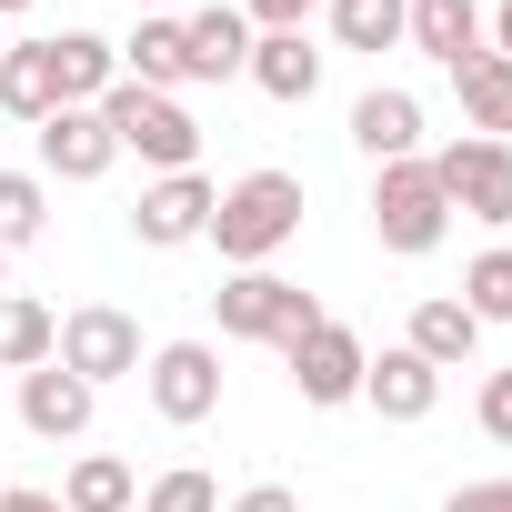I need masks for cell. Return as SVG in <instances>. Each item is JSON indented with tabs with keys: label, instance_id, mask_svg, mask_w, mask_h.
<instances>
[{
	"label": "cell",
	"instance_id": "obj_5",
	"mask_svg": "<svg viewBox=\"0 0 512 512\" xmlns=\"http://www.w3.org/2000/svg\"><path fill=\"white\" fill-rule=\"evenodd\" d=\"M432 161V181H442V201L462 211V221H482V231H502L512 221V141H442V151H422Z\"/></svg>",
	"mask_w": 512,
	"mask_h": 512
},
{
	"label": "cell",
	"instance_id": "obj_23",
	"mask_svg": "<svg viewBox=\"0 0 512 512\" xmlns=\"http://www.w3.org/2000/svg\"><path fill=\"white\" fill-rule=\"evenodd\" d=\"M51 352H61V322L31 292H0V372H41Z\"/></svg>",
	"mask_w": 512,
	"mask_h": 512
},
{
	"label": "cell",
	"instance_id": "obj_25",
	"mask_svg": "<svg viewBox=\"0 0 512 512\" xmlns=\"http://www.w3.org/2000/svg\"><path fill=\"white\" fill-rule=\"evenodd\" d=\"M51 231V181L41 171H0V251H21Z\"/></svg>",
	"mask_w": 512,
	"mask_h": 512
},
{
	"label": "cell",
	"instance_id": "obj_36",
	"mask_svg": "<svg viewBox=\"0 0 512 512\" xmlns=\"http://www.w3.org/2000/svg\"><path fill=\"white\" fill-rule=\"evenodd\" d=\"M141 11H171V0H141Z\"/></svg>",
	"mask_w": 512,
	"mask_h": 512
},
{
	"label": "cell",
	"instance_id": "obj_13",
	"mask_svg": "<svg viewBox=\"0 0 512 512\" xmlns=\"http://www.w3.org/2000/svg\"><path fill=\"white\" fill-rule=\"evenodd\" d=\"M362 402L382 412V422H432V402H442V372L422 362V352H382V362H362Z\"/></svg>",
	"mask_w": 512,
	"mask_h": 512
},
{
	"label": "cell",
	"instance_id": "obj_29",
	"mask_svg": "<svg viewBox=\"0 0 512 512\" xmlns=\"http://www.w3.org/2000/svg\"><path fill=\"white\" fill-rule=\"evenodd\" d=\"M312 11H322V0H241V21H251V31H302Z\"/></svg>",
	"mask_w": 512,
	"mask_h": 512
},
{
	"label": "cell",
	"instance_id": "obj_21",
	"mask_svg": "<svg viewBox=\"0 0 512 512\" xmlns=\"http://www.w3.org/2000/svg\"><path fill=\"white\" fill-rule=\"evenodd\" d=\"M452 91H462V131H472V141H512V61H502V51L462 61Z\"/></svg>",
	"mask_w": 512,
	"mask_h": 512
},
{
	"label": "cell",
	"instance_id": "obj_33",
	"mask_svg": "<svg viewBox=\"0 0 512 512\" xmlns=\"http://www.w3.org/2000/svg\"><path fill=\"white\" fill-rule=\"evenodd\" d=\"M482 41H492V51H502V61H512V0H502V11H492V21H482Z\"/></svg>",
	"mask_w": 512,
	"mask_h": 512
},
{
	"label": "cell",
	"instance_id": "obj_10",
	"mask_svg": "<svg viewBox=\"0 0 512 512\" xmlns=\"http://www.w3.org/2000/svg\"><path fill=\"white\" fill-rule=\"evenodd\" d=\"M31 141H41V181H101V171L121 161V141H111L101 111H51Z\"/></svg>",
	"mask_w": 512,
	"mask_h": 512
},
{
	"label": "cell",
	"instance_id": "obj_9",
	"mask_svg": "<svg viewBox=\"0 0 512 512\" xmlns=\"http://www.w3.org/2000/svg\"><path fill=\"white\" fill-rule=\"evenodd\" d=\"M211 201H221V181H201V171H161V181L141 191L131 231H141L151 251H181V241H201V231H211Z\"/></svg>",
	"mask_w": 512,
	"mask_h": 512
},
{
	"label": "cell",
	"instance_id": "obj_31",
	"mask_svg": "<svg viewBox=\"0 0 512 512\" xmlns=\"http://www.w3.org/2000/svg\"><path fill=\"white\" fill-rule=\"evenodd\" d=\"M221 512H302V502H292L282 482H251V492H241V502H221Z\"/></svg>",
	"mask_w": 512,
	"mask_h": 512
},
{
	"label": "cell",
	"instance_id": "obj_19",
	"mask_svg": "<svg viewBox=\"0 0 512 512\" xmlns=\"http://www.w3.org/2000/svg\"><path fill=\"white\" fill-rule=\"evenodd\" d=\"M402 352H422L432 372H462V362L482 352V322H472L452 292H432V302H412V332H402Z\"/></svg>",
	"mask_w": 512,
	"mask_h": 512
},
{
	"label": "cell",
	"instance_id": "obj_15",
	"mask_svg": "<svg viewBox=\"0 0 512 512\" xmlns=\"http://www.w3.org/2000/svg\"><path fill=\"white\" fill-rule=\"evenodd\" d=\"M241 81L262 91V101H312V91H322V51H312L302 31H251Z\"/></svg>",
	"mask_w": 512,
	"mask_h": 512
},
{
	"label": "cell",
	"instance_id": "obj_17",
	"mask_svg": "<svg viewBox=\"0 0 512 512\" xmlns=\"http://www.w3.org/2000/svg\"><path fill=\"white\" fill-rule=\"evenodd\" d=\"M0 111L31 121V131L61 111V61H51V41H11V51H0Z\"/></svg>",
	"mask_w": 512,
	"mask_h": 512
},
{
	"label": "cell",
	"instance_id": "obj_24",
	"mask_svg": "<svg viewBox=\"0 0 512 512\" xmlns=\"http://www.w3.org/2000/svg\"><path fill=\"white\" fill-rule=\"evenodd\" d=\"M342 51H402V0H322Z\"/></svg>",
	"mask_w": 512,
	"mask_h": 512
},
{
	"label": "cell",
	"instance_id": "obj_32",
	"mask_svg": "<svg viewBox=\"0 0 512 512\" xmlns=\"http://www.w3.org/2000/svg\"><path fill=\"white\" fill-rule=\"evenodd\" d=\"M0 512H61V492H0Z\"/></svg>",
	"mask_w": 512,
	"mask_h": 512
},
{
	"label": "cell",
	"instance_id": "obj_11",
	"mask_svg": "<svg viewBox=\"0 0 512 512\" xmlns=\"http://www.w3.org/2000/svg\"><path fill=\"white\" fill-rule=\"evenodd\" d=\"M352 151L382 171V161H412L422 151V101L412 91H392V81H372L362 101H352Z\"/></svg>",
	"mask_w": 512,
	"mask_h": 512
},
{
	"label": "cell",
	"instance_id": "obj_16",
	"mask_svg": "<svg viewBox=\"0 0 512 512\" xmlns=\"http://www.w3.org/2000/svg\"><path fill=\"white\" fill-rule=\"evenodd\" d=\"M181 51H191V81H241L251 61V21H241V0H211V11L181 21Z\"/></svg>",
	"mask_w": 512,
	"mask_h": 512
},
{
	"label": "cell",
	"instance_id": "obj_28",
	"mask_svg": "<svg viewBox=\"0 0 512 512\" xmlns=\"http://www.w3.org/2000/svg\"><path fill=\"white\" fill-rule=\"evenodd\" d=\"M472 422H482L492 442H512V372H482V392H472Z\"/></svg>",
	"mask_w": 512,
	"mask_h": 512
},
{
	"label": "cell",
	"instance_id": "obj_4",
	"mask_svg": "<svg viewBox=\"0 0 512 512\" xmlns=\"http://www.w3.org/2000/svg\"><path fill=\"white\" fill-rule=\"evenodd\" d=\"M211 312H221L231 342H272V352H292V342L322 322V302H312L302 282H282V272H231V282L211 292Z\"/></svg>",
	"mask_w": 512,
	"mask_h": 512
},
{
	"label": "cell",
	"instance_id": "obj_35",
	"mask_svg": "<svg viewBox=\"0 0 512 512\" xmlns=\"http://www.w3.org/2000/svg\"><path fill=\"white\" fill-rule=\"evenodd\" d=\"M0 11H31V0H0Z\"/></svg>",
	"mask_w": 512,
	"mask_h": 512
},
{
	"label": "cell",
	"instance_id": "obj_8",
	"mask_svg": "<svg viewBox=\"0 0 512 512\" xmlns=\"http://www.w3.org/2000/svg\"><path fill=\"white\" fill-rule=\"evenodd\" d=\"M141 392H151V412H161V422H181V432H191V422H211V412H221V352H211V342H161V352L141 362Z\"/></svg>",
	"mask_w": 512,
	"mask_h": 512
},
{
	"label": "cell",
	"instance_id": "obj_1",
	"mask_svg": "<svg viewBox=\"0 0 512 512\" xmlns=\"http://www.w3.org/2000/svg\"><path fill=\"white\" fill-rule=\"evenodd\" d=\"M302 231V171H241L221 201H211V231L231 272H272V251Z\"/></svg>",
	"mask_w": 512,
	"mask_h": 512
},
{
	"label": "cell",
	"instance_id": "obj_2",
	"mask_svg": "<svg viewBox=\"0 0 512 512\" xmlns=\"http://www.w3.org/2000/svg\"><path fill=\"white\" fill-rule=\"evenodd\" d=\"M372 231H382V251H402V262L442 251V231H452V201H442V181H432V161H422V151L372 171Z\"/></svg>",
	"mask_w": 512,
	"mask_h": 512
},
{
	"label": "cell",
	"instance_id": "obj_7",
	"mask_svg": "<svg viewBox=\"0 0 512 512\" xmlns=\"http://www.w3.org/2000/svg\"><path fill=\"white\" fill-rule=\"evenodd\" d=\"M282 362H292V392H302L312 412H342V402H362V362H372V352H362V332H352V322H332V312H322Z\"/></svg>",
	"mask_w": 512,
	"mask_h": 512
},
{
	"label": "cell",
	"instance_id": "obj_30",
	"mask_svg": "<svg viewBox=\"0 0 512 512\" xmlns=\"http://www.w3.org/2000/svg\"><path fill=\"white\" fill-rule=\"evenodd\" d=\"M442 512H512V482H462Z\"/></svg>",
	"mask_w": 512,
	"mask_h": 512
},
{
	"label": "cell",
	"instance_id": "obj_3",
	"mask_svg": "<svg viewBox=\"0 0 512 512\" xmlns=\"http://www.w3.org/2000/svg\"><path fill=\"white\" fill-rule=\"evenodd\" d=\"M101 121H111V141H121V151H141L151 171H191V161H201V121L181 111V91H141V81H111Z\"/></svg>",
	"mask_w": 512,
	"mask_h": 512
},
{
	"label": "cell",
	"instance_id": "obj_20",
	"mask_svg": "<svg viewBox=\"0 0 512 512\" xmlns=\"http://www.w3.org/2000/svg\"><path fill=\"white\" fill-rule=\"evenodd\" d=\"M121 81H141V91H181L191 81V51H181L171 11H141V31L121 41Z\"/></svg>",
	"mask_w": 512,
	"mask_h": 512
},
{
	"label": "cell",
	"instance_id": "obj_6",
	"mask_svg": "<svg viewBox=\"0 0 512 512\" xmlns=\"http://www.w3.org/2000/svg\"><path fill=\"white\" fill-rule=\"evenodd\" d=\"M61 372H81L91 392L101 382H121V372H141L151 352H141V322L121 312V302H81V312H61V352H51Z\"/></svg>",
	"mask_w": 512,
	"mask_h": 512
},
{
	"label": "cell",
	"instance_id": "obj_34",
	"mask_svg": "<svg viewBox=\"0 0 512 512\" xmlns=\"http://www.w3.org/2000/svg\"><path fill=\"white\" fill-rule=\"evenodd\" d=\"M0 292H11V251H0Z\"/></svg>",
	"mask_w": 512,
	"mask_h": 512
},
{
	"label": "cell",
	"instance_id": "obj_27",
	"mask_svg": "<svg viewBox=\"0 0 512 512\" xmlns=\"http://www.w3.org/2000/svg\"><path fill=\"white\" fill-rule=\"evenodd\" d=\"M131 512H221V482H211L201 462H171V472H161V482H151Z\"/></svg>",
	"mask_w": 512,
	"mask_h": 512
},
{
	"label": "cell",
	"instance_id": "obj_22",
	"mask_svg": "<svg viewBox=\"0 0 512 512\" xmlns=\"http://www.w3.org/2000/svg\"><path fill=\"white\" fill-rule=\"evenodd\" d=\"M131 502H141V472L121 452H81L61 482V512H131Z\"/></svg>",
	"mask_w": 512,
	"mask_h": 512
},
{
	"label": "cell",
	"instance_id": "obj_18",
	"mask_svg": "<svg viewBox=\"0 0 512 512\" xmlns=\"http://www.w3.org/2000/svg\"><path fill=\"white\" fill-rule=\"evenodd\" d=\"M51 61H61V111H101L121 81V41H101V31H61Z\"/></svg>",
	"mask_w": 512,
	"mask_h": 512
},
{
	"label": "cell",
	"instance_id": "obj_14",
	"mask_svg": "<svg viewBox=\"0 0 512 512\" xmlns=\"http://www.w3.org/2000/svg\"><path fill=\"white\" fill-rule=\"evenodd\" d=\"M91 382L81 372H61V362H41V372H21V422L41 432V442H81L91 432Z\"/></svg>",
	"mask_w": 512,
	"mask_h": 512
},
{
	"label": "cell",
	"instance_id": "obj_37",
	"mask_svg": "<svg viewBox=\"0 0 512 512\" xmlns=\"http://www.w3.org/2000/svg\"><path fill=\"white\" fill-rule=\"evenodd\" d=\"M0 51H11V41H0Z\"/></svg>",
	"mask_w": 512,
	"mask_h": 512
},
{
	"label": "cell",
	"instance_id": "obj_12",
	"mask_svg": "<svg viewBox=\"0 0 512 512\" xmlns=\"http://www.w3.org/2000/svg\"><path fill=\"white\" fill-rule=\"evenodd\" d=\"M402 41L442 71L482 61V0H402Z\"/></svg>",
	"mask_w": 512,
	"mask_h": 512
},
{
	"label": "cell",
	"instance_id": "obj_26",
	"mask_svg": "<svg viewBox=\"0 0 512 512\" xmlns=\"http://www.w3.org/2000/svg\"><path fill=\"white\" fill-rule=\"evenodd\" d=\"M452 302H462L482 332H492V322H512V251H502V241H492V251H472V272H462V292H452Z\"/></svg>",
	"mask_w": 512,
	"mask_h": 512
}]
</instances>
